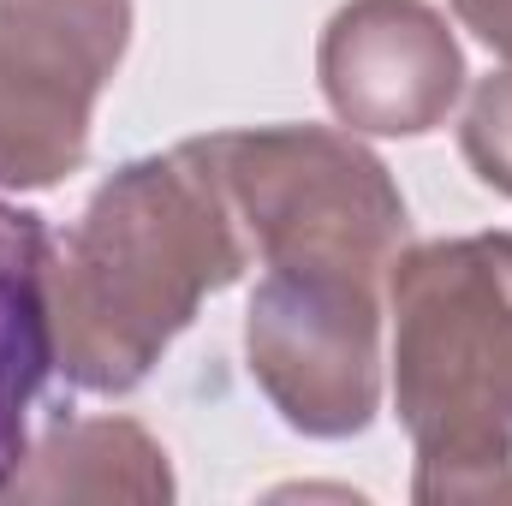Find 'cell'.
I'll list each match as a JSON object with an SVG mask.
<instances>
[{
	"label": "cell",
	"mask_w": 512,
	"mask_h": 506,
	"mask_svg": "<svg viewBox=\"0 0 512 506\" xmlns=\"http://www.w3.org/2000/svg\"><path fill=\"white\" fill-rule=\"evenodd\" d=\"M42 286H48L42 221L0 203V471L18 465L24 411L54 364V322Z\"/></svg>",
	"instance_id": "obj_2"
},
{
	"label": "cell",
	"mask_w": 512,
	"mask_h": 506,
	"mask_svg": "<svg viewBox=\"0 0 512 506\" xmlns=\"http://www.w3.org/2000/svg\"><path fill=\"white\" fill-rule=\"evenodd\" d=\"M328 102L370 131H429L459 96V48L417 0H364L328 30Z\"/></svg>",
	"instance_id": "obj_1"
},
{
	"label": "cell",
	"mask_w": 512,
	"mask_h": 506,
	"mask_svg": "<svg viewBox=\"0 0 512 506\" xmlns=\"http://www.w3.org/2000/svg\"><path fill=\"white\" fill-rule=\"evenodd\" d=\"M465 155L489 185L512 191V78H495L477 90L471 120H465Z\"/></svg>",
	"instance_id": "obj_3"
},
{
	"label": "cell",
	"mask_w": 512,
	"mask_h": 506,
	"mask_svg": "<svg viewBox=\"0 0 512 506\" xmlns=\"http://www.w3.org/2000/svg\"><path fill=\"white\" fill-rule=\"evenodd\" d=\"M459 12L489 48H501L512 60V0H459Z\"/></svg>",
	"instance_id": "obj_4"
}]
</instances>
